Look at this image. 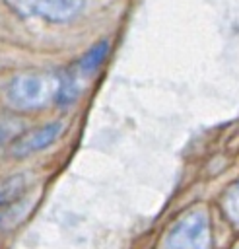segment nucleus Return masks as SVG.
Segmentation results:
<instances>
[{
	"mask_svg": "<svg viewBox=\"0 0 239 249\" xmlns=\"http://www.w3.org/2000/svg\"><path fill=\"white\" fill-rule=\"evenodd\" d=\"M161 249H210L208 216L202 210L185 214L169 230Z\"/></svg>",
	"mask_w": 239,
	"mask_h": 249,
	"instance_id": "obj_3",
	"label": "nucleus"
},
{
	"mask_svg": "<svg viewBox=\"0 0 239 249\" xmlns=\"http://www.w3.org/2000/svg\"><path fill=\"white\" fill-rule=\"evenodd\" d=\"M223 208H225L229 220L239 226V183L233 185V187L227 191V195H225V198H223Z\"/></svg>",
	"mask_w": 239,
	"mask_h": 249,
	"instance_id": "obj_7",
	"label": "nucleus"
},
{
	"mask_svg": "<svg viewBox=\"0 0 239 249\" xmlns=\"http://www.w3.org/2000/svg\"><path fill=\"white\" fill-rule=\"evenodd\" d=\"M107 51H109V43L107 41L97 43L72 68H68L62 74V86H60V91H58V97H56L58 105H70L80 97V93L85 88V84L89 82V78L97 72V68L105 60Z\"/></svg>",
	"mask_w": 239,
	"mask_h": 249,
	"instance_id": "obj_2",
	"label": "nucleus"
},
{
	"mask_svg": "<svg viewBox=\"0 0 239 249\" xmlns=\"http://www.w3.org/2000/svg\"><path fill=\"white\" fill-rule=\"evenodd\" d=\"M17 14L45 21H68L84 10V0H6Z\"/></svg>",
	"mask_w": 239,
	"mask_h": 249,
	"instance_id": "obj_4",
	"label": "nucleus"
},
{
	"mask_svg": "<svg viewBox=\"0 0 239 249\" xmlns=\"http://www.w3.org/2000/svg\"><path fill=\"white\" fill-rule=\"evenodd\" d=\"M31 185V177L27 173H17V175H10L0 179V208L16 202L19 196H23L27 193Z\"/></svg>",
	"mask_w": 239,
	"mask_h": 249,
	"instance_id": "obj_6",
	"label": "nucleus"
},
{
	"mask_svg": "<svg viewBox=\"0 0 239 249\" xmlns=\"http://www.w3.org/2000/svg\"><path fill=\"white\" fill-rule=\"evenodd\" d=\"M62 123H49L45 126H39L35 130H29L25 134H21L19 138L14 140L10 152L12 156H29L33 152H39V150H45L49 148L51 144L56 142V138L62 134Z\"/></svg>",
	"mask_w": 239,
	"mask_h": 249,
	"instance_id": "obj_5",
	"label": "nucleus"
},
{
	"mask_svg": "<svg viewBox=\"0 0 239 249\" xmlns=\"http://www.w3.org/2000/svg\"><path fill=\"white\" fill-rule=\"evenodd\" d=\"M60 86L62 74L58 72H23L10 80L6 99L17 111L43 109L56 101Z\"/></svg>",
	"mask_w": 239,
	"mask_h": 249,
	"instance_id": "obj_1",
	"label": "nucleus"
},
{
	"mask_svg": "<svg viewBox=\"0 0 239 249\" xmlns=\"http://www.w3.org/2000/svg\"><path fill=\"white\" fill-rule=\"evenodd\" d=\"M2 136H4V134H2V128H0V142H2Z\"/></svg>",
	"mask_w": 239,
	"mask_h": 249,
	"instance_id": "obj_8",
	"label": "nucleus"
}]
</instances>
